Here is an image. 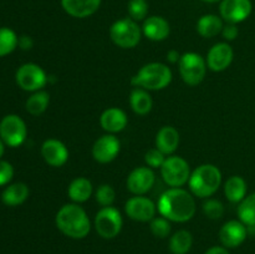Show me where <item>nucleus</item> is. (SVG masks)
Instances as JSON below:
<instances>
[{"mask_svg":"<svg viewBox=\"0 0 255 254\" xmlns=\"http://www.w3.org/2000/svg\"><path fill=\"white\" fill-rule=\"evenodd\" d=\"M157 209L168 221L184 223L196 214V201L188 191L181 187L169 188L159 197Z\"/></svg>","mask_w":255,"mask_h":254,"instance_id":"obj_1","label":"nucleus"},{"mask_svg":"<svg viewBox=\"0 0 255 254\" xmlns=\"http://www.w3.org/2000/svg\"><path fill=\"white\" fill-rule=\"evenodd\" d=\"M57 229L72 239H82L89 236L91 222L82 207L76 203L65 204L55 217Z\"/></svg>","mask_w":255,"mask_h":254,"instance_id":"obj_2","label":"nucleus"},{"mask_svg":"<svg viewBox=\"0 0 255 254\" xmlns=\"http://www.w3.org/2000/svg\"><path fill=\"white\" fill-rule=\"evenodd\" d=\"M222 183V172L217 166L211 163L197 167L189 177V189L192 194L199 198L213 196Z\"/></svg>","mask_w":255,"mask_h":254,"instance_id":"obj_3","label":"nucleus"},{"mask_svg":"<svg viewBox=\"0 0 255 254\" xmlns=\"http://www.w3.org/2000/svg\"><path fill=\"white\" fill-rule=\"evenodd\" d=\"M172 71L167 65L162 62H149L144 65L131 79V84L151 91L163 90L171 84Z\"/></svg>","mask_w":255,"mask_h":254,"instance_id":"obj_4","label":"nucleus"},{"mask_svg":"<svg viewBox=\"0 0 255 254\" xmlns=\"http://www.w3.org/2000/svg\"><path fill=\"white\" fill-rule=\"evenodd\" d=\"M142 30L134 20L121 19L115 21L110 27V37L121 49H132L141 40Z\"/></svg>","mask_w":255,"mask_h":254,"instance_id":"obj_5","label":"nucleus"},{"mask_svg":"<svg viewBox=\"0 0 255 254\" xmlns=\"http://www.w3.org/2000/svg\"><path fill=\"white\" fill-rule=\"evenodd\" d=\"M179 74L189 86H197L206 77L207 61L197 52H186L178 62Z\"/></svg>","mask_w":255,"mask_h":254,"instance_id":"obj_6","label":"nucleus"},{"mask_svg":"<svg viewBox=\"0 0 255 254\" xmlns=\"http://www.w3.org/2000/svg\"><path fill=\"white\" fill-rule=\"evenodd\" d=\"M95 229L104 239L117 237L124 226V219L119 209L115 207H102L95 216Z\"/></svg>","mask_w":255,"mask_h":254,"instance_id":"obj_7","label":"nucleus"},{"mask_svg":"<svg viewBox=\"0 0 255 254\" xmlns=\"http://www.w3.org/2000/svg\"><path fill=\"white\" fill-rule=\"evenodd\" d=\"M161 174L163 181L172 188L184 186L189 181L191 169L188 162L179 156L167 157L161 167Z\"/></svg>","mask_w":255,"mask_h":254,"instance_id":"obj_8","label":"nucleus"},{"mask_svg":"<svg viewBox=\"0 0 255 254\" xmlns=\"http://www.w3.org/2000/svg\"><path fill=\"white\" fill-rule=\"evenodd\" d=\"M26 125L17 115H6L0 121V138L6 146H21L26 139Z\"/></svg>","mask_w":255,"mask_h":254,"instance_id":"obj_9","label":"nucleus"},{"mask_svg":"<svg viewBox=\"0 0 255 254\" xmlns=\"http://www.w3.org/2000/svg\"><path fill=\"white\" fill-rule=\"evenodd\" d=\"M15 79L20 89L29 92L40 91L47 82V76L44 70L32 62L21 65L17 69Z\"/></svg>","mask_w":255,"mask_h":254,"instance_id":"obj_10","label":"nucleus"},{"mask_svg":"<svg viewBox=\"0 0 255 254\" xmlns=\"http://www.w3.org/2000/svg\"><path fill=\"white\" fill-rule=\"evenodd\" d=\"M253 10L251 0H222L221 11L222 19L229 24H239L248 19Z\"/></svg>","mask_w":255,"mask_h":254,"instance_id":"obj_11","label":"nucleus"},{"mask_svg":"<svg viewBox=\"0 0 255 254\" xmlns=\"http://www.w3.org/2000/svg\"><path fill=\"white\" fill-rule=\"evenodd\" d=\"M126 214L137 222H151L156 217L157 206L147 197L134 196L125 204Z\"/></svg>","mask_w":255,"mask_h":254,"instance_id":"obj_12","label":"nucleus"},{"mask_svg":"<svg viewBox=\"0 0 255 254\" xmlns=\"http://www.w3.org/2000/svg\"><path fill=\"white\" fill-rule=\"evenodd\" d=\"M156 176L151 167H137L127 177V189L136 196H142L151 191Z\"/></svg>","mask_w":255,"mask_h":254,"instance_id":"obj_13","label":"nucleus"},{"mask_svg":"<svg viewBox=\"0 0 255 254\" xmlns=\"http://www.w3.org/2000/svg\"><path fill=\"white\" fill-rule=\"evenodd\" d=\"M120 147L121 143L115 134H105L94 143L92 156L99 163H110L120 153Z\"/></svg>","mask_w":255,"mask_h":254,"instance_id":"obj_14","label":"nucleus"},{"mask_svg":"<svg viewBox=\"0 0 255 254\" xmlns=\"http://www.w3.org/2000/svg\"><path fill=\"white\" fill-rule=\"evenodd\" d=\"M234 51L228 42H218L213 45L207 55V66L214 72H221L228 69L233 61Z\"/></svg>","mask_w":255,"mask_h":254,"instance_id":"obj_15","label":"nucleus"},{"mask_svg":"<svg viewBox=\"0 0 255 254\" xmlns=\"http://www.w3.org/2000/svg\"><path fill=\"white\" fill-rule=\"evenodd\" d=\"M248 237V227L241 221H229L219 231V239L226 248H237L242 246Z\"/></svg>","mask_w":255,"mask_h":254,"instance_id":"obj_16","label":"nucleus"},{"mask_svg":"<svg viewBox=\"0 0 255 254\" xmlns=\"http://www.w3.org/2000/svg\"><path fill=\"white\" fill-rule=\"evenodd\" d=\"M42 158L49 166L61 167L69 159V151L61 141L56 138H49L41 146Z\"/></svg>","mask_w":255,"mask_h":254,"instance_id":"obj_17","label":"nucleus"},{"mask_svg":"<svg viewBox=\"0 0 255 254\" xmlns=\"http://www.w3.org/2000/svg\"><path fill=\"white\" fill-rule=\"evenodd\" d=\"M127 122H128V119H127L126 112L119 107H110L105 110L100 117V124L102 128L112 134L124 131L127 126Z\"/></svg>","mask_w":255,"mask_h":254,"instance_id":"obj_18","label":"nucleus"},{"mask_svg":"<svg viewBox=\"0 0 255 254\" xmlns=\"http://www.w3.org/2000/svg\"><path fill=\"white\" fill-rule=\"evenodd\" d=\"M142 32L147 39L152 40V41H163L168 37L171 27L164 17L153 15L144 20Z\"/></svg>","mask_w":255,"mask_h":254,"instance_id":"obj_19","label":"nucleus"},{"mask_svg":"<svg viewBox=\"0 0 255 254\" xmlns=\"http://www.w3.org/2000/svg\"><path fill=\"white\" fill-rule=\"evenodd\" d=\"M65 11L72 17H87L94 15L101 5V0H61Z\"/></svg>","mask_w":255,"mask_h":254,"instance_id":"obj_20","label":"nucleus"},{"mask_svg":"<svg viewBox=\"0 0 255 254\" xmlns=\"http://www.w3.org/2000/svg\"><path fill=\"white\" fill-rule=\"evenodd\" d=\"M179 144V133L174 127L163 126L156 136V148L164 154H172Z\"/></svg>","mask_w":255,"mask_h":254,"instance_id":"obj_21","label":"nucleus"},{"mask_svg":"<svg viewBox=\"0 0 255 254\" xmlns=\"http://www.w3.org/2000/svg\"><path fill=\"white\" fill-rule=\"evenodd\" d=\"M29 187L21 182L9 184L1 193V201L9 207H16L24 203L29 197Z\"/></svg>","mask_w":255,"mask_h":254,"instance_id":"obj_22","label":"nucleus"},{"mask_svg":"<svg viewBox=\"0 0 255 254\" xmlns=\"http://www.w3.org/2000/svg\"><path fill=\"white\" fill-rule=\"evenodd\" d=\"M92 191V183L85 177H77L74 181L70 183L67 193H69L70 199L75 203H84V202L89 201L91 197Z\"/></svg>","mask_w":255,"mask_h":254,"instance_id":"obj_23","label":"nucleus"},{"mask_svg":"<svg viewBox=\"0 0 255 254\" xmlns=\"http://www.w3.org/2000/svg\"><path fill=\"white\" fill-rule=\"evenodd\" d=\"M247 182L241 176L229 177L224 184V194L232 203H241L247 197Z\"/></svg>","mask_w":255,"mask_h":254,"instance_id":"obj_24","label":"nucleus"},{"mask_svg":"<svg viewBox=\"0 0 255 254\" xmlns=\"http://www.w3.org/2000/svg\"><path fill=\"white\" fill-rule=\"evenodd\" d=\"M129 105H131V109L133 110L134 114L144 116L148 112H151L152 107H153V101H152L151 95L146 90L137 87L129 95Z\"/></svg>","mask_w":255,"mask_h":254,"instance_id":"obj_25","label":"nucleus"},{"mask_svg":"<svg viewBox=\"0 0 255 254\" xmlns=\"http://www.w3.org/2000/svg\"><path fill=\"white\" fill-rule=\"evenodd\" d=\"M223 20L214 14H207L197 21V31L203 37H214L223 30Z\"/></svg>","mask_w":255,"mask_h":254,"instance_id":"obj_26","label":"nucleus"},{"mask_svg":"<svg viewBox=\"0 0 255 254\" xmlns=\"http://www.w3.org/2000/svg\"><path fill=\"white\" fill-rule=\"evenodd\" d=\"M193 244V237L191 232L182 229L176 232L169 239V251L172 254H187Z\"/></svg>","mask_w":255,"mask_h":254,"instance_id":"obj_27","label":"nucleus"},{"mask_svg":"<svg viewBox=\"0 0 255 254\" xmlns=\"http://www.w3.org/2000/svg\"><path fill=\"white\" fill-rule=\"evenodd\" d=\"M50 102V95L47 91L44 90H40V91L34 92L29 99L26 100V111L29 112L32 116H40L41 114H44L46 111L47 106H49Z\"/></svg>","mask_w":255,"mask_h":254,"instance_id":"obj_28","label":"nucleus"},{"mask_svg":"<svg viewBox=\"0 0 255 254\" xmlns=\"http://www.w3.org/2000/svg\"><path fill=\"white\" fill-rule=\"evenodd\" d=\"M238 217L242 223L249 228H255V192L247 196L238 206Z\"/></svg>","mask_w":255,"mask_h":254,"instance_id":"obj_29","label":"nucleus"},{"mask_svg":"<svg viewBox=\"0 0 255 254\" xmlns=\"http://www.w3.org/2000/svg\"><path fill=\"white\" fill-rule=\"evenodd\" d=\"M19 45V37L10 27H0V57L11 54Z\"/></svg>","mask_w":255,"mask_h":254,"instance_id":"obj_30","label":"nucleus"},{"mask_svg":"<svg viewBox=\"0 0 255 254\" xmlns=\"http://www.w3.org/2000/svg\"><path fill=\"white\" fill-rule=\"evenodd\" d=\"M152 234L157 238H167L171 233V223L164 217H154L149 224Z\"/></svg>","mask_w":255,"mask_h":254,"instance_id":"obj_31","label":"nucleus"},{"mask_svg":"<svg viewBox=\"0 0 255 254\" xmlns=\"http://www.w3.org/2000/svg\"><path fill=\"white\" fill-rule=\"evenodd\" d=\"M95 197H96V202L100 206L111 207L115 202V198H116V192L110 184H101L97 188Z\"/></svg>","mask_w":255,"mask_h":254,"instance_id":"obj_32","label":"nucleus"},{"mask_svg":"<svg viewBox=\"0 0 255 254\" xmlns=\"http://www.w3.org/2000/svg\"><path fill=\"white\" fill-rule=\"evenodd\" d=\"M128 14L134 21L143 20L148 14V2H147V0H129Z\"/></svg>","mask_w":255,"mask_h":254,"instance_id":"obj_33","label":"nucleus"},{"mask_svg":"<svg viewBox=\"0 0 255 254\" xmlns=\"http://www.w3.org/2000/svg\"><path fill=\"white\" fill-rule=\"evenodd\" d=\"M203 212L208 218L219 219L224 214V204L218 199H207L203 204Z\"/></svg>","mask_w":255,"mask_h":254,"instance_id":"obj_34","label":"nucleus"},{"mask_svg":"<svg viewBox=\"0 0 255 254\" xmlns=\"http://www.w3.org/2000/svg\"><path fill=\"white\" fill-rule=\"evenodd\" d=\"M166 158V154L159 151L158 148H151L144 154V161H146L147 166L151 168H161Z\"/></svg>","mask_w":255,"mask_h":254,"instance_id":"obj_35","label":"nucleus"},{"mask_svg":"<svg viewBox=\"0 0 255 254\" xmlns=\"http://www.w3.org/2000/svg\"><path fill=\"white\" fill-rule=\"evenodd\" d=\"M14 177V167L7 161L0 159V186L9 183Z\"/></svg>","mask_w":255,"mask_h":254,"instance_id":"obj_36","label":"nucleus"},{"mask_svg":"<svg viewBox=\"0 0 255 254\" xmlns=\"http://www.w3.org/2000/svg\"><path fill=\"white\" fill-rule=\"evenodd\" d=\"M239 34V30H238V26H237V24H227L223 26V30H222V35H223V37L226 40H228V41H232V40L236 39L237 36H238Z\"/></svg>","mask_w":255,"mask_h":254,"instance_id":"obj_37","label":"nucleus"},{"mask_svg":"<svg viewBox=\"0 0 255 254\" xmlns=\"http://www.w3.org/2000/svg\"><path fill=\"white\" fill-rule=\"evenodd\" d=\"M34 45V41L30 36H26V35H22L21 37H19V46L21 47L22 50H30Z\"/></svg>","mask_w":255,"mask_h":254,"instance_id":"obj_38","label":"nucleus"},{"mask_svg":"<svg viewBox=\"0 0 255 254\" xmlns=\"http://www.w3.org/2000/svg\"><path fill=\"white\" fill-rule=\"evenodd\" d=\"M181 56L182 55L179 54L177 50H169L168 54H167V60H168V62H171V64H177V62H179V60H181Z\"/></svg>","mask_w":255,"mask_h":254,"instance_id":"obj_39","label":"nucleus"},{"mask_svg":"<svg viewBox=\"0 0 255 254\" xmlns=\"http://www.w3.org/2000/svg\"><path fill=\"white\" fill-rule=\"evenodd\" d=\"M204 254H231V253H229L228 248H226V247L214 246L212 247V248H209Z\"/></svg>","mask_w":255,"mask_h":254,"instance_id":"obj_40","label":"nucleus"},{"mask_svg":"<svg viewBox=\"0 0 255 254\" xmlns=\"http://www.w3.org/2000/svg\"><path fill=\"white\" fill-rule=\"evenodd\" d=\"M4 142H2V139L0 138V158L2 157V154H4V151H5V147H4Z\"/></svg>","mask_w":255,"mask_h":254,"instance_id":"obj_41","label":"nucleus"},{"mask_svg":"<svg viewBox=\"0 0 255 254\" xmlns=\"http://www.w3.org/2000/svg\"><path fill=\"white\" fill-rule=\"evenodd\" d=\"M202 1H206V2H217V1H221V0H202Z\"/></svg>","mask_w":255,"mask_h":254,"instance_id":"obj_42","label":"nucleus"}]
</instances>
